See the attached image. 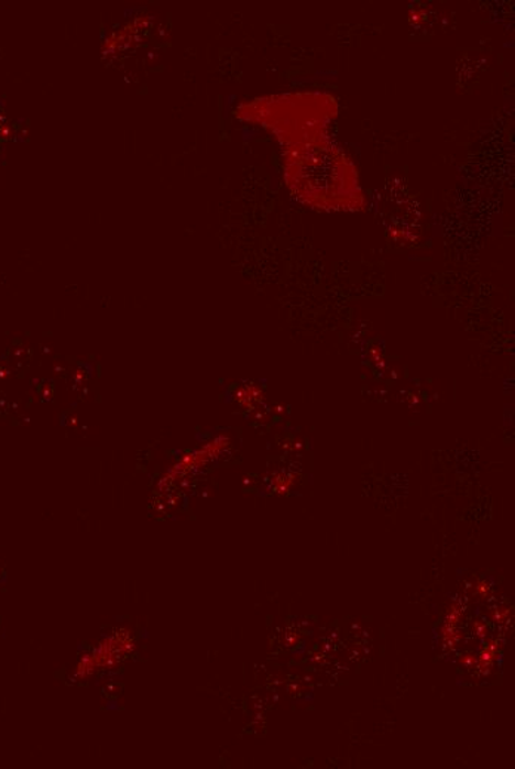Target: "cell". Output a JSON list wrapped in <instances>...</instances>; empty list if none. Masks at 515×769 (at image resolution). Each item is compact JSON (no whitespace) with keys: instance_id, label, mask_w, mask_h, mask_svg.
I'll return each instance as SVG.
<instances>
[{"instance_id":"cell-1","label":"cell","mask_w":515,"mask_h":769,"mask_svg":"<svg viewBox=\"0 0 515 769\" xmlns=\"http://www.w3.org/2000/svg\"><path fill=\"white\" fill-rule=\"evenodd\" d=\"M134 647V638L127 629L113 631V635L101 639L88 655L81 657L76 664L75 674L77 678L92 677L100 670L118 664Z\"/></svg>"}]
</instances>
